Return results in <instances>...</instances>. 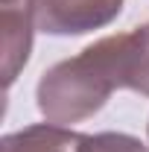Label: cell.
Returning <instances> with one entry per match:
<instances>
[{
  "instance_id": "cell-1",
  "label": "cell",
  "mask_w": 149,
  "mask_h": 152,
  "mask_svg": "<svg viewBox=\"0 0 149 152\" xmlns=\"http://www.w3.org/2000/svg\"><path fill=\"white\" fill-rule=\"evenodd\" d=\"M117 88H126L123 32L85 47L79 56L53 64L38 82V111L47 123L70 126L96 114Z\"/></svg>"
},
{
  "instance_id": "cell-2",
  "label": "cell",
  "mask_w": 149,
  "mask_h": 152,
  "mask_svg": "<svg viewBox=\"0 0 149 152\" xmlns=\"http://www.w3.org/2000/svg\"><path fill=\"white\" fill-rule=\"evenodd\" d=\"M35 29L47 35H85L108 26L123 0H26Z\"/></svg>"
},
{
  "instance_id": "cell-3",
  "label": "cell",
  "mask_w": 149,
  "mask_h": 152,
  "mask_svg": "<svg viewBox=\"0 0 149 152\" xmlns=\"http://www.w3.org/2000/svg\"><path fill=\"white\" fill-rule=\"evenodd\" d=\"M32 15L29 6H3L0 9V53H3V85L9 88L18 70L29 58L32 47Z\"/></svg>"
},
{
  "instance_id": "cell-4",
  "label": "cell",
  "mask_w": 149,
  "mask_h": 152,
  "mask_svg": "<svg viewBox=\"0 0 149 152\" xmlns=\"http://www.w3.org/2000/svg\"><path fill=\"white\" fill-rule=\"evenodd\" d=\"M85 134L70 132L56 123H38L0 140V152H82Z\"/></svg>"
},
{
  "instance_id": "cell-5",
  "label": "cell",
  "mask_w": 149,
  "mask_h": 152,
  "mask_svg": "<svg viewBox=\"0 0 149 152\" xmlns=\"http://www.w3.org/2000/svg\"><path fill=\"white\" fill-rule=\"evenodd\" d=\"M123 67L126 88L149 96V23L123 32Z\"/></svg>"
},
{
  "instance_id": "cell-6",
  "label": "cell",
  "mask_w": 149,
  "mask_h": 152,
  "mask_svg": "<svg viewBox=\"0 0 149 152\" xmlns=\"http://www.w3.org/2000/svg\"><path fill=\"white\" fill-rule=\"evenodd\" d=\"M82 152H146V146L123 132H99L85 134V149Z\"/></svg>"
},
{
  "instance_id": "cell-7",
  "label": "cell",
  "mask_w": 149,
  "mask_h": 152,
  "mask_svg": "<svg viewBox=\"0 0 149 152\" xmlns=\"http://www.w3.org/2000/svg\"><path fill=\"white\" fill-rule=\"evenodd\" d=\"M0 6H15V0H0Z\"/></svg>"
}]
</instances>
